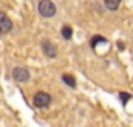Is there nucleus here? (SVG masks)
I'll return each mask as SVG.
<instances>
[{"mask_svg": "<svg viewBox=\"0 0 133 127\" xmlns=\"http://www.w3.org/2000/svg\"><path fill=\"white\" fill-rule=\"evenodd\" d=\"M119 96H121V101H122V104H124V105H125V102L132 98L129 93H124V92H121V93H119Z\"/></svg>", "mask_w": 133, "mask_h": 127, "instance_id": "nucleus-10", "label": "nucleus"}, {"mask_svg": "<svg viewBox=\"0 0 133 127\" xmlns=\"http://www.w3.org/2000/svg\"><path fill=\"white\" fill-rule=\"evenodd\" d=\"M42 50H43V53H45L48 58H56V56H57V50H56V47H54L50 40H43V42H42Z\"/></svg>", "mask_w": 133, "mask_h": 127, "instance_id": "nucleus-5", "label": "nucleus"}, {"mask_svg": "<svg viewBox=\"0 0 133 127\" xmlns=\"http://www.w3.org/2000/svg\"><path fill=\"white\" fill-rule=\"evenodd\" d=\"M37 9L42 17H53L56 14V6L51 0H40L37 5Z\"/></svg>", "mask_w": 133, "mask_h": 127, "instance_id": "nucleus-1", "label": "nucleus"}, {"mask_svg": "<svg viewBox=\"0 0 133 127\" xmlns=\"http://www.w3.org/2000/svg\"><path fill=\"white\" fill-rule=\"evenodd\" d=\"M62 81L65 82L66 85H70L71 88L76 87V79H74V76H71V74H64V76H62Z\"/></svg>", "mask_w": 133, "mask_h": 127, "instance_id": "nucleus-8", "label": "nucleus"}, {"mask_svg": "<svg viewBox=\"0 0 133 127\" xmlns=\"http://www.w3.org/2000/svg\"><path fill=\"white\" fill-rule=\"evenodd\" d=\"M121 5V0H105V6L110 9V11H116Z\"/></svg>", "mask_w": 133, "mask_h": 127, "instance_id": "nucleus-6", "label": "nucleus"}, {"mask_svg": "<svg viewBox=\"0 0 133 127\" xmlns=\"http://www.w3.org/2000/svg\"><path fill=\"white\" fill-rule=\"evenodd\" d=\"M12 30V22L11 19L5 14V12H0V34H6Z\"/></svg>", "mask_w": 133, "mask_h": 127, "instance_id": "nucleus-4", "label": "nucleus"}, {"mask_svg": "<svg viewBox=\"0 0 133 127\" xmlns=\"http://www.w3.org/2000/svg\"><path fill=\"white\" fill-rule=\"evenodd\" d=\"M33 101H34V105H36V107H39V109H45V107L50 105V102H51V96L48 95V93H45V92H39V93L34 95Z\"/></svg>", "mask_w": 133, "mask_h": 127, "instance_id": "nucleus-2", "label": "nucleus"}, {"mask_svg": "<svg viewBox=\"0 0 133 127\" xmlns=\"http://www.w3.org/2000/svg\"><path fill=\"white\" fill-rule=\"evenodd\" d=\"M12 78L17 81V82H26L30 79V71L23 67H16L12 70Z\"/></svg>", "mask_w": 133, "mask_h": 127, "instance_id": "nucleus-3", "label": "nucleus"}, {"mask_svg": "<svg viewBox=\"0 0 133 127\" xmlns=\"http://www.w3.org/2000/svg\"><path fill=\"white\" fill-rule=\"evenodd\" d=\"M99 42H101V43H107V39H104V37H102V36H99V34H98V36H95V37L90 40L91 48H96V45H98Z\"/></svg>", "mask_w": 133, "mask_h": 127, "instance_id": "nucleus-9", "label": "nucleus"}, {"mask_svg": "<svg viewBox=\"0 0 133 127\" xmlns=\"http://www.w3.org/2000/svg\"><path fill=\"white\" fill-rule=\"evenodd\" d=\"M61 33H62V37L66 39V40L73 37V30H71V27H70V25H64V27H62V30H61Z\"/></svg>", "mask_w": 133, "mask_h": 127, "instance_id": "nucleus-7", "label": "nucleus"}]
</instances>
